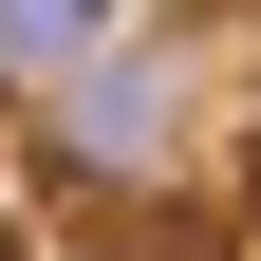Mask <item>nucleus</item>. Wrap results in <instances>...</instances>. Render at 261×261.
Masks as SVG:
<instances>
[{
    "label": "nucleus",
    "mask_w": 261,
    "mask_h": 261,
    "mask_svg": "<svg viewBox=\"0 0 261 261\" xmlns=\"http://www.w3.org/2000/svg\"><path fill=\"white\" fill-rule=\"evenodd\" d=\"M93 56H112V0H0V75L38 93V112L93 75Z\"/></svg>",
    "instance_id": "obj_1"
}]
</instances>
